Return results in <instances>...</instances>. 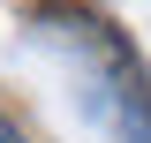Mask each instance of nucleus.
Masks as SVG:
<instances>
[{
	"label": "nucleus",
	"mask_w": 151,
	"mask_h": 143,
	"mask_svg": "<svg viewBox=\"0 0 151 143\" xmlns=\"http://www.w3.org/2000/svg\"><path fill=\"white\" fill-rule=\"evenodd\" d=\"M0 143H23V136H15V128H8V121H0Z\"/></svg>",
	"instance_id": "obj_2"
},
{
	"label": "nucleus",
	"mask_w": 151,
	"mask_h": 143,
	"mask_svg": "<svg viewBox=\"0 0 151 143\" xmlns=\"http://www.w3.org/2000/svg\"><path fill=\"white\" fill-rule=\"evenodd\" d=\"M38 23H53V38L76 53V75L91 83V90H83L91 121H106L113 143H151V75H144V60H136L106 23H91V15L45 8Z\"/></svg>",
	"instance_id": "obj_1"
}]
</instances>
